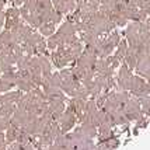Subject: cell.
I'll use <instances>...</instances> for the list:
<instances>
[{"label": "cell", "instance_id": "cell-6", "mask_svg": "<svg viewBox=\"0 0 150 150\" xmlns=\"http://www.w3.org/2000/svg\"><path fill=\"white\" fill-rule=\"evenodd\" d=\"M66 110V101L63 100H48V111L52 115L53 121H56Z\"/></svg>", "mask_w": 150, "mask_h": 150}, {"label": "cell", "instance_id": "cell-11", "mask_svg": "<svg viewBox=\"0 0 150 150\" xmlns=\"http://www.w3.org/2000/svg\"><path fill=\"white\" fill-rule=\"evenodd\" d=\"M55 28H56V24H52V23H42V24L38 27V33L41 34L42 37H51V35L55 33Z\"/></svg>", "mask_w": 150, "mask_h": 150}, {"label": "cell", "instance_id": "cell-9", "mask_svg": "<svg viewBox=\"0 0 150 150\" xmlns=\"http://www.w3.org/2000/svg\"><path fill=\"white\" fill-rule=\"evenodd\" d=\"M118 84H119V87H122L124 90L131 88L132 76H131V72H129V67L126 65H124L119 69V73H118Z\"/></svg>", "mask_w": 150, "mask_h": 150}, {"label": "cell", "instance_id": "cell-1", "mask_svg": "<svg viewBox=\"0 0 150 150\" xmlns=\"http://www.w3.org/2000/svg\"><path fill=\"white\" fill-rule=\"evenodd\" d=\"M59 74V87L60 90L65 93L66 96L72 97L73 91L76 90V87L80 84V81H77L76 79L73 77V73H72V67L67 66V67H63L58 72Z\"/></svg>", "mask_w": 150, "mask_h": 150}, {"label": "cell", "instance_id": "cell-5", "mask_svg": "<svg viewBox=\"0 0 150 150\" xmlns=\"http://www.w3.org/2000/svg\"><path fill=\"white\" fill-rule=\"evenodd\" d=\"M6 18H4V28L6 30H13L14 27H17L21 23V14H20V8L18 7H10L6 13Z\"/></svg>", "mask_w": 150, "mask_h": 150}, {"label": "cell", "instance_id": "cell-4", "mask_svg": "<svg viewBox=\"0 0 150 150\" xmlns=\"http://www.w3.org/2000/svg\"><path fill=\"white\" fill-rule=\"evenodd\" d=\"M16 80H17V69L16 67L6 70V72H1V74H0V91L6 93L14 88Z\"/></svg>", "mask_w": 150, "mask_h": 150}, {"label": "cell", "instance_id": "cell-2", "mask_svg": "<svg viewBox=\"0 0 150 150\" xmlns=\"http://www.w3.org/2000/svg\"><path fill=\"white\" fill-rule=\"evenodd\" d=\"M56 122H58L59 128H60V132H62V133H67V132H70L73 128L76 126L77 118H76V115H74L72 111L65 110V112L56 119Z\"/></svg>", "mask_w": 150, "mask_h": 150}, {"label": "cell", "instance_id": "cell-10", "mask_svg": "<svg viewBox=\"0 0 150 150\" xmlns=\"http://www.w3.org/2000/svg\"><path fill=\"white\" fill-rule=\"evenodd\" d=\"M20 129L18 126H16L10 122V125L6 128V131H4V140H6L7 144H11L14 142H17V137H18V133H20Z\"/></svg>", "mask_w": 150, "mask_h": 150}, {"label": "cell", "instance_id": "cell-12", "mask_svg": "<svg viewBox=\"0 0 150 150\" xmlns=\"http://www.w3.org/2000/svg\"><path fill=\"white\" fill-rule=\"evenodd\" d=\"M126 51H128V44H126V41H119V44L117 45V51L114 53V56L119 60H122L125 58V55H126Z\"/></svg>", "mask_w": 150, "mask_h": 150}, {"label": "cell", "instance_id": "cell-14", "mask_svg": "<svg viewBox=\"0 0 150 150\" xmlns=\"http://www.w3.org/2000/svg\"><path fill=\"white\" fill-rule=\"evenodd\" d=\"M24 1H25V0H11L10 3H11L13 6H16V7H20L23 3H24Z\"/></svg>", "mask_w": 150, "mask_h": 150}, {"label": "cell", "instance_id": "cell-8", "mask_svg": "<svg viewBox=\"0 0 150 150\" xmlns=\"http://www.w3.org/2000/svg\"><path fill=\"white\" fill-rule=\"evenodd\" d=\"M53 8L58 10L62 14H69L76 8V1L74 0H52Z\"/></svg>", "mask_w": 150, "mask_h": 150}, {"label": "cell", "instance_id": "cell-3", "mask_svg": "<svg viewBox=\"0 0 150 150\" xmlns=\"http://www.w3.org/2000/svg\"><path fill=\"white\" fill-rule=\"evenodd\" d=\"M16 87L21 90L23 93H27L30 90L35 88V84H34L33 79H31V74L27 69H21V70H17V80H16Z\"/></svg>", "mask_w": 150, "mask_h": 150}, {"label": "cell", "instance_id": "cell-13", "mask_svg": "<svg viewBox=\"0 0 150 150\" xmlns=\"http://www.w3.org/2000/svg\"><path fill=\"white\" fill-rule=\"evenodd\" d=\"M4 18H6V16L3 11H0V33H1V28L4 27Z\"/></svg>", "mask_w": 150, "mask_h": 150}, {"label": "cell", "instance_id": "cell-7", "mask_svg": "<svg viewBox=\"0 0 150 150\" xmlns=\"http://www.w3.org/2000/svg\"><path fill=\"white\" fill-rule=\"evenodd\" d=\"M23 94L24 93L21 91V90H10V91H6L4 94H1L0 96V105L3 104H18V101L21 100L23 97Z\"/></svg>", "mask_w": 150, "mask_h": 150}]
</instances>
